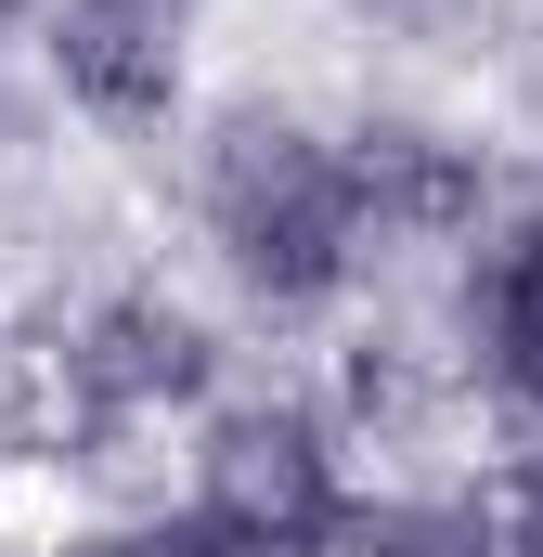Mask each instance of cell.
I'll return each instance as SVG.
<instances>
[{
  "instance_id": "6da1fadb",
  "label": "cell",
  "mask_w": 543,
  "mask_h": 557,
  "mask_svg": "<svg viewBox=\"0 0 543 557\" xmlns=\"http://www.w3.org/2000/svg\"><path fill=\"white\" fill-rule=\"evenodd\" d=\"M181 221L207 273L260 324H350L376 311V234H363V169L337 117L298 104H220L181 143Z\"/></svg>"
},
{
  "instance_id": "7a4b0ae2",
  "label": "cell",
  "mask_w": 543,
  "mask_h": 557,
  "mask_svg": "<svg viewBox=\"0 0 543 557\" xmlns=\"http://www.w3.org/2000/svg\"><path fill=\"white\" fill-rule=\"evenodd\" d=\"M181 493L194 506H220L247 545L272 557H337L350 532V506H363V454H350V428L324 416V389L311 376H272V389H220L207 416L181 428Z\"/></svg>"
},
{
  "instance_id": "3957f363",
  "label": "cell",
  "mask_w": 543,
  "mask_h": 557,
  "mask_svg": "<svg viewBox=\"0 0 543 557\" xmlns=\"http://www.w3.org/2000/svg\"><path fill=\"white\" fill-rule=\"evenodd\" d=\"M440 376L479 403V428L531 441L543 428V195L492 208L453 260H440V324H427Z\"/></svg>"
},
{
  "instance_id": "277c9868",
  "label": "cell",
  "mask_w": 543,
  "mask_h": 557,
  "mask_svg": "<svg viewBox=\"0 0 543 557\" xmlns=\"http://www.w3.org/2000/svg\"><path fill=\"white\" fill-rule=\"evenodd\" d=\"M26 52H39L52 104L104 143H155L194 104V13H168V0H39Z\"/></svg>"
},
{
  "instance_id": "5b68a950",
  "label": "cell",
  "mask_w": 543,
  "mask_h": 557,
  "mask_svg": "<svg viewBox=\"0 0 543 557\" xmlns=\"http://www.w3.org/2000/svg\"><path fill=\"white\" fill-rule=\"evenodd\" d=\"M337 557H505L492 480H363Z\"/></svg>"
},
{
  "instance_id": "8992f818",
  "label": "cell",
  "mask_w": 543,
  "mask_h": 557,
  "mask_svg": "<svg viewBox=\"0 0 543 557\" xmlns=\"http://www.w3.org/2000/svg\"><path fill=\"white\" fill-rule=\"evenodd\" d=\"M104 557H272L247 545L220 506H194V493H142V506H117L104 519Z\"/></svg>"
},
{
  "instance_id": "52a82bcc",
  "label": "cell",
  "mask_w": 543,
  "mask_h": 557,
  "mask_svg": "<svg viewBox=\"0 0 543 557\" xmlns=\"http://www.w3.org/2000/svg\"><path fill=\"white\" fill-rule=\"evenodd\" d=\"M492 532H505V557H543V428L518 454H492Z\"/></svg>"
},
{
  "instance_id": "ba28073f",
  "label": "cell",
  "mask_w": 543,
  "mask_h": 557,
  "mask_svg": "<svg viewBox=\"0 0 543 557\" xmlns=\"http://www.w3.org/2000/svg\"><path fill=\"white\" fill-rule=\"evenodd\" d=\"M26 13H39V0H0V39H13V26H26Z\"/></svg>"
},
{
  "instance_id": "9c48e42d",
  "label": "cell",
  "mask_w": 543,
  "mask_h": 557,
  "mask_svg": "<svg viewBox=\"0 0 543 557\" xmlns=\"http://www.w3.org/2000/svg\"><path fill=\"white\" fill-rule=\"evenodd\" d=\"M168 13H207V0H168Z\"/></svg>"
}]
</instances>
